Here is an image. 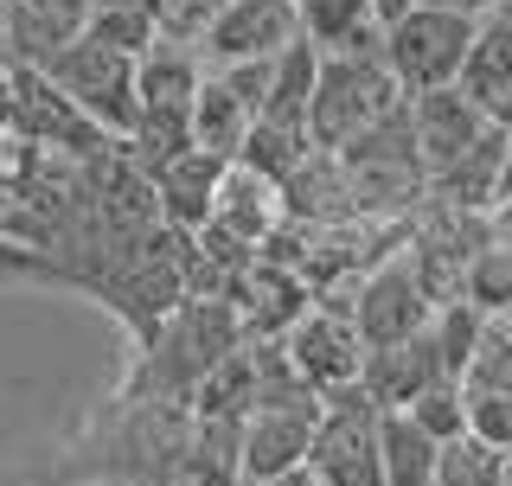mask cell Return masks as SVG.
<instances>
[{"mask_svg":"<svg viewBox=\"0 0 512 486\" xmlns=\"http://www.w3.org/2000/svg\"><path fill=\"white\" fill-rule=\"evenodd\" d=\"M224 13V0H148V20H154V39H173V45H192L199 52L205 26Z\"/></svg>","mask_w":512,"mask_h":486,"instance_id":"cell-28","label":"cell"},{"mask_svg":"<svg viewBox=\"0 0 512 486\" xmlns=\"http://www.w3.org/2000/svg\"><path fill=\"white\" fill-rule=\"evenodd\" d=\"M455 84L468 90L480 109L500 103L512 90V0H493V7L474 20V39H468V58H461Z\"/></svg>","mask_w":512,"mask_h":486,"instance_id":"cell-16","label":"cell"},{"mask_svg":"<svg viewBox=\"0 0 512 486\" xmlns=\"http://www.w3.org/2000/svg\"><path fill=\"white\" fill-rule=\"evenodd\" d=\"M500 199H512V135H506V167H500Z\"/></svg>","mask_w":512,"mask_h":486,"instance_id":"cell-34","label":"cell"},{"mask_svg":"<svg viewBox=\"0 0 512 486\" xmlns=\"http://www.w3.org/2000/svg\"><path fill=\"white\" fill-rule=\"evenodd\" d=\"M45 84H52L64 103L84 116L103 141H122L128 128H135V58H122V52H103V45H90L84 32H77L64 52L45 64Z\"/></svg>","mask_w":512,"mask_h":486,"instance_id":"cell-3","label":"cell"},{"mask_svg":"<svg viewBox=\"0 0 512 486\" xmlns=\"http://www.w3.org/2000/svg\"><path fill=\"white\" fill-rule=\"evenodd\" d=\"M500 167H506V135L487 122V135H474L448 167H436L423 180V205H442V212H474L487 218L500 205Z\"/></svg>","mask_w":512,"mask_h":486,"instance_id":"cell-10","label":"cell"},{"mask_svg":"<svg viewBox=\"0 0 512 486\" xmlns=\"http://www.w3.org/2000/svg\"><path fill=\"white\" fill-rule=\"evenodd\" d=\"M0 71H7V32H0Z\"/></svg>","mask_w":512,"mask_h":486,"instance_id":"cell-36","label":"cell"},{"mask_svg":"<svg viewBox=\"0 0 512 486\" xmlns=\"http://www.w3.org/2000/svg\"><path fill=\"white\" fill-rule=\"evenodd\" d=\"M468 435H480L487 448L512 455V397H480V391H468Z\"/></svg>","mask_w":512,"mask_h":486,"instance_id":"cell-29","label":"cell"},{"mask_svg":"<svg viewBox=\"0 0 512 486\" xmlns=\"http://www.w3.org/2000/svg\"><path fill=\"white\" fill-rule=\"evenodd\" d=\"M429 314H436V307H429V295L416 288V275L404 263V243H397L391 256H378V263L359 275L352 301H346V320H352V333H359L365 352L397 346V339H416L429 327Z\"/></svg>","mask_w":512,"mask_h":486,"instance_id":"cell-7","label":"cell"},{"mask_svg":"<svg viewBox=\"0 0 512 486\" xmlns=\"http://www.w3.org/2000/svg\"><path fill=\"white\" fill-rule=\"evenodd\" d=\"M436 448L404 410H378V461H384V486H429L436 480Z\"/></svg>","mask_w":512,"mask_h":486,"instance_id":"cell-19","label":"cell"},{"mask_svg":"<svg viewBox=\"0 0 512 486\" xmlns=\"http://www.w3.org/2000/svg\"><path fill=\"white\" fill-rule=\"evenodd\" d=\"M487 237H493V243H512V199H500V205L487 212Z\"/></svg>","mask_w":512,"mask_h":486,"instance_id":"cell-30","label":"cell"},{"mask_svg":"<svg viewBox=\"0 0 512 486\" xmlns=\"http://www.w3.org/2000/svg\"><path fill=\"white\" fill-rule=\"evenodd\" d=\"M468 39H474V20H455V13H436V7H416V13H404V20L384 26L378 64L391 71V84L404 90V96L448 90L461 77Z\"/></svg>","mask_w":512,"mask_h":486,"instance_id":"cell-4","label":"cell"},{"mask_svg":"<svg viewBox=\"0 0 512 486\" xmlns=\"http://www.w3.org/2000/svg\"><path fill=\"white\" fill-rule=\"evenodd\" d=\"M410 103V135H416V160H423V180L436 167H448L474 135H487V109L474 103L461 84L448 90H423V96H404Z\"/></svg>","mask_w":512,"mask_h":486,"instance_id":"cell-11","label":"cell"},{"mask_svg":"<svg viewBox=\"0 0 512 486\" xmlns=\"http://www.w3.org/2000/svg\"><path fill=\"white\" fill-rule=\"evenodd\" d=\"M404 103V90L391 84L378 58H320L314 96H308V141L320 154H340L359 128L384 122Z\"/></svg>","mask_w":512,"mask_h":486,"instance_id":"cell-2","label":"cell"},{"mask_svg":"<svg viewBox=\"0 0 512 486\" xmlns=\"http://www.w3.org/2000/svg\"><path fill=\"white\" fill-rule=\"evenodd\" d=\"M269 486H320V480L308 474V467H295V474H282V480H269Z\"/></svg>","mask_w":512,"mask_h":486,"instance_id":"cell-33","label":"cell"},{"mask_svg":"<svg viewBox=\"0 0 512 486\" xmlns=\"http://www.w3.org/2000/svg\"><path fill=\"white\" fill-rule=\"evenodd\" d=\"M487 122L500 128V135H512V90L500 96V103H487Z\"/></svg>","mask_w":512,"mask_h":486,"instance_id":"cell-32","label":"cell"},{"mask_svg":"<svg viewBox=\"0 0 512 486\" xmlns=\"http://www.w3.org/2000/svg\"><path fill=\"white\" fill-rule=\"evenodd\" d=\"M20 7H39V13H58V20L84 26V0H20Z\"/></svg>","mask_w":512,"mask_h":486,"instance_id":"cell-31","label":"cell"},{"mask_svg":"<svg viewBox=\"0 0 512 486\" xmlns=\"http://www.w3.org/2000/svg\"><path fill=\"white\" fill-rule=\"evenodd\" d=\"M244 346V333H237V314L224 301H180L167 320L154 327L148 352H141V371L128 378V397L135 403H173L205 384V371L218 359H231V352Z\"/></svg>","mask_w":512,"mask_h":486,"instance_id":"cell-1","label":"cell"},{"mask_svg":"<svg viewBox=\"0 0 512 486\" xmlns=\"http://www.w3.org/2000/svg\"><path fill=\"white\" fill-rule=\"evenodd\" d=\"M308 154H314L308 128H295V122H263V116H256L250 135H244V148H237V167H250V173H263V180L282 186Z\"/></svg>","mask_w":512,"mask_h":486,"instance_id":"cell-21","label":"cell"},{"mask_svg":"<svg viewBox=\"0 0 512 486\" xmlns=\"http://www.w3.org/2000/svg\"><path fill=\"white\" fill-rule=\"evenodd\" d=\"M500 467H506L500 448H487L480 435H455V442L436 448V480L429 486H500Z\"/></svg>","mask_w":512,"mask_h":486,"instance_id":"cell-25","label":"cell"},{"mask_svg":"<svg viewBox=\"0 0 512 486\" xmlns=\"http://www.w3.org/2000/svg\"><path fill=\"white\" fill-rule=\"evenodd\" d=\"M295 32V0H224V13L205 26L199 64L205 71H231V64H263L288 52Z\"/></svg>","mask_w":512,"mask_h":486,"instance_id":"cell-8","label":"cell"},{"mask_svg":"<svg viewBox=\"0 0 512 486\" xmlns=\"http://www.w3.org/2000/svg\"><path fill=\"white\" fill-rule=\"evenodd\" d=\"M186 122H192V148L199 154H212V160H224L231 167L237 160V148H244V135H250V109L237 103L231 90L218 84L212 71H205V84H199V96H192V109H186Z\"/></svg>","mask_w":512,"mask_h":486,"instance_id":"cell-18","label":"cell"},{"mask_svg":"<svg viewBox=\"0 0 512 486\" xmlns=\"http://www.w3.org/2000/svg\"><path fill=\"white\" fill-rule=\"evenodd\" d=\"M205 84V64L192 45L154 39L148 52L135 58V103L141 109H192V96Z\"/></svg>","mask_w":512,"mask_h":486,"instance_id":"cell-17","label":"cell"},{"mask_svg":"<svg viewBox=\"0 0 512 486\" xmlns=\"http://www.w3.org/2000/svg\"><path fill=\"white\" fill-rule=\"evenodd\" d=\"M436 378H442V365H436V346H429V327L416 339H397V346L365 352V365H359V391L372 397L378 410H410Z\"/></svg>","mask_w":512,"mask_h":486,"instance_id":"cell-13","label":"cell"},{"mask_svg":"<svg viewBox=\"0 0 512 486\" xmlns=\"http://www.w3.org/2000/svg\"><path fill=\"white\" fill-rule=\"evenodd\" d=\"M84 39L90 45H103V52H122V58H141L154 45V20H148V7H103V13H84Z\"/></svg>","mask_w":512,"mask_h":486,"instance_id":"cell-26","label":"cell"},{"mask_svg":"<svg viewBox=\"0 0 512 486\" xmlns=\"http://www.w3.org/2000/svg\"><path fill=\"white\" fill-rule=\"evenodd\" d=\"M314 77H320V52L314 45H288L269 64V96H263V122H295L308 128V96H314Z\"/></svg>","mask_w":512,"mask_h":486,"instance_id":"cell-20","label":"cell"},{"mask_svg":"<svg viewBox=\"0 0 512 486\" xmlns=\"http://www.w3.org/2000/svg\"><path fill=\"white\" fill-rule=\"evenodd\" d=\"M212 224L231 243H244V250H263V243L276 237V224H282V186L231 160L224 180H218V199H212Z\"/></svg>","mask_w":512,"mask_h":486,"instance_id":"cell-12","label":"cell"},{"mask_svg":"<svg viewBox=\"0 0 512 486\" xmlns=\"http://www.w3.org/2000/svg\"><path fill=\"white\" fill-rule=\"evenodd\" d=\"M487 218L474 212H442V205H423L410 224H404V263L416 275V288L429 295V307H448L461 301V282H468L474 256L487 250Z\"/></svg>","mask_w":512,"mask_h":486,"instance_id":"cell-6","label":"cell"},{"mask_svg":"<svg viewBox=\"0 0 512 486\" xmlns=\"http://www.w3.org/2000/svg\"><path fill=\"white\" fill-rule=\"evenodd\" d=\"M500 486H512V455H506V467H500Z\"/></svg>","mask_w":512,"mask_h":486,"instance_id":"cell-35","label":"cell"},{"mask_svg":"<svg viewBox=\"0 0 512 486\" xmlns=\"http://www.w3.org/2000/svg\"><path fill=\"white\" fill-rule=\"evenodd\" d=\"M480 327H487V320H480L468 301H448V307H436V314H429V346H436L442 378H455V384H461V371H468V359H474Z\"/></svg>","mask_w":512,"mask_h":486,"instance_id":"cell-24","label":"cell"},{"mask_svg":"<svg viewBox=\"0 0 512 486\" xmlns=\"http://www.w3.org/2000/svg\"><path fill=\"white\" fill-rule=\"evenodd\" d=\"M218 180H224V160H212V154H180L173 167H160L154 173V212H160V224H167L173 237H192V231H205L212 224V199H218Z\"/></svg>","mask_w":512,"mask_h":486,"instance_id":"cell-14","label":"cell"},{"mask_svg":"<svg viewBox=\"0 0 512 486\" xmlns=\"http://www.w3.org/2000/svg\"><path fill=\"white\" fill-rule=\"evenodd\" d=\"M295 32L320 58H378V13L372 0H295Z\"/></svg>","mask_w":512,"mask_h":486,"instance_id":"cell-15","label":"cell"},{"mask_svg":"<svg viewBox=\"0 0 512 486\" xmlns=\"http://www.w3.org/2000/svg\"><path fill=\"white\" fill-rule=\"evenodd\" d=\"M461 301H468L480 320L512 314V243H487V250L474 256L468 282H461Z\"/></svg>","mask_w":512,"mask_h":486,"instance_id":"cell-22","label":"cell"},{"mask_svg":"<svg viewBox=\"0 0 512 486\" xmlns=\"http://www.w3.org/2000/svg\"><path fill=\"white\" fill-rule=\"evenodd\" d=\"M506 320H512V314H506Z\"/></svg>","mask_w":512,"mask_h":486,"instance_id":"cell-37","label":"cell"},{"mask_svg":"<svg viewBox=\"0 0 512 486\" xmlns=\"http://www.w3.org/2000/svg\"><path fill=\"white\" fill-rule=\"evenodd\" d=\"M308 474L320 486H384L378 461V403L346 384V391L320 397V423L308 442Z\"/></svg>","mask_w":512,"mask_h":486,"instance_id":"cell-5","label":"cell"},{"mask_svg":"<svg viewBox=\"0 0 512 486\" xmlns=\"http://www.w3.org/2000/svg\"><path fill=\"white\" fill-rule=\"evenodd\" d=\"M276 346H282L288 371H295V378L308 384L314 397H333V391H346V384H359L365 346H359V333H352V320H346V314L308 307V314H301L295 327L276 339Z\"/></svg>","mask_w":512,"mask_h":486,"instance_id":"cell-9","label":"cell"},{"mask_svg":"<svg viewBox=\"0 0 512 486\" xmlns=\"http://www.w3.org/2000/svg\"><path fill=\"white\" fill-rule=\"evenodd\" d=\"M461 391L480 397H512V320H487L474 339V359L461 371Z\"/></svg>","mask_w":512,"mask_h":486,"instance_id":"cell-23","label":"cell"},{"mask_svg":"<svg viewBox=\"0 0 512 486\" xmlns=\"http://www.w3.org/2000/svg\"><path fill=\"white\" fill-rule=\"evenodd\" d=\"M404 416L429 435V442H455V435H468V391H461L455 378H436Z\"/></svg>","mask_w":512,"mask_h":486,"instance_id":"cell-27","label":"cell"}]
</instances>
